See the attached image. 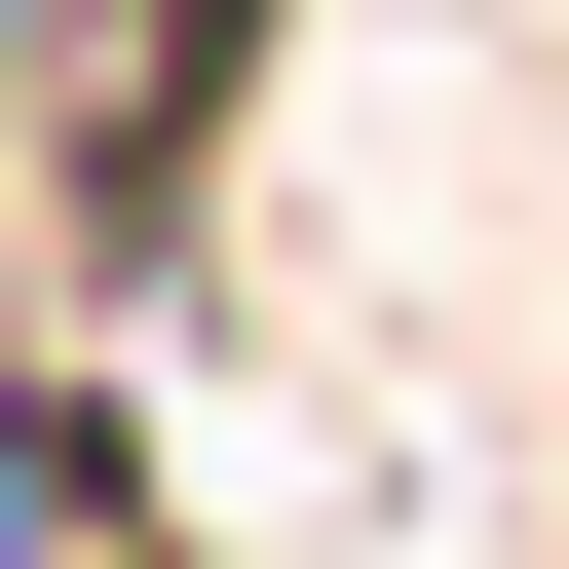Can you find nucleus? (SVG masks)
I'll use <instances>...</instances> for the list:
<instances>
[{
  "mask_svg": "<svg viewBox=\"0 0 569 569\" xmlns=\"http://www.w3.org/2000/svg\"><path fill=\"white\" fill-rule=\"evenodd\" d=\"M228 77H266V0H39V152H77V266H114V305L228 190Z\"/></svg>",
  "mask_w": 569,
  "mask_h": 569,
  "instance_id": "nucleus-1",
  "label": "nucleus"
}]
</instances>
